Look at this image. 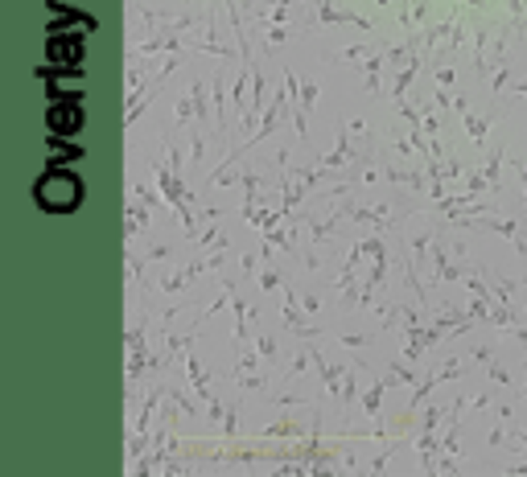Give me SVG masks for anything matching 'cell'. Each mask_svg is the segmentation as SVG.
<instances>
[{
	"instance_id": "1",
	"label": "cell",
	"mask_w": 527,
	"mask_h": 477,
	"mask_svg": "<svg viewBox=\"0 0 527 477\" xmlns=\"http://www.w3.org/2000/svg\"><path fill=\"white\" fill-rule=\"evenodd\" d=\"M33 198H38V206L49 210V214H70V210L83 202V185H79L75 173H49V177L38 181Z\"/></svg>"
},
{
	"instance_id": "2",
	"label": "cell",
	"mask_w": 527,
	"mask_h": 477,
	"mask_svg": "<svg viewBox=\"0 0 527 477\" xmlns=\"http://www.w3.org/2000/svg\"><path fill=\"white\" fill-rule=\"evenodd\" d=\"M79 54H83L79 38H66V42H62V38H54V42H49V58H79Z\"/></svg>"
},
{
	"instance_id": "3",
	"label": "cell",
	"mask_w": 527,
	"mask_h": 477,
	"mask_svg": "<svg viewBox=\"0 0 527 477\" xmlns=\"http://www.w3.org/2000/svg\"><path fill=\"white\" fill-rule=\"evenodd\" d=\"M49 128L75 132V128H79V111H62V107H49Z\"/></svg>"
}]
</instances>
